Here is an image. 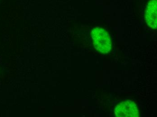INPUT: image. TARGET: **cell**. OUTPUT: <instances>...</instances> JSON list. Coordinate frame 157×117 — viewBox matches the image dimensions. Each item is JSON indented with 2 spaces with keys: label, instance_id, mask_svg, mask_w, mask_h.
<instances>
[{
  "label": "cell",
  "instance_id": "cell-1",
  "mask_svg": "<svg viewBox=\"0 0 157 117\" xmlns=\"http://www.w3.org/2000/svg\"><path fill=\"white\" fill-rule=\"evenodd\" d=\"M92 38L97 50L103 54L109 53L111 49V38L109 34L101 27L93 29Z\"/></svg>",
  "mask_w": 157,
  "mask_h": 117
},
{
  "label": "cell",
  "instance_id": "cell-2",
  "mask_svg": "<svg viewBox=\"0 0 157 117\" xmlns=\"http://www.w3.org/2000/svg\"><path fill=\"white\" fill-rule=\"evenodd\" d=\"M115 115L118 117H138L139 112L136 104L127 101L118 104L115 109Z\"/></svg>",
  "mask_w": 157,
  "mask_h": 117
},
{
  "label": "cell",
  "instance_id": "cell-3",
  "mask_svg": "<svg viewBox=\"0 0 157 117\" xmlns=\"http://www.w3.org/2000/svg\"><path fill=\"white\" fill-rule=\"evenodd\" d=\"M157 0H151L146 8L145 20L147 24L154 29L157 28Z\"/></svg>",
  "mask_w": 157,
  "mask_h": 117
}]
</instances>
